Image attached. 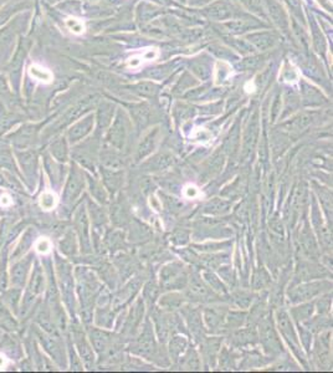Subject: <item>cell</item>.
Returning <instances> with one entry per match:
<instances>
[{
	"label": "cell",
	"mask_w": 333,
	"mask_h": 373,
	"mask_svg": "<svg viewBox=\"0 0 333 373\" xmlns=\"http://www.w3.org/2000/svg\"><path fill=\"white\" fill-rule=\"evenodd\" d=\"M161 280L162 284L166 287H174L184 285L185 281V274L183 273V266L179 264H170L166 265L162 271H161Z\"/></svg>",
	"instance_id": "1"
},
{
	"label": "cell",
	"mask_w": 333,
	"mask_h": 373,
	"mask_svg": "<svg viewBox=\"0 0 333 373\" xmlns=\"http://www.w3.org/2000/svg\"><path fill=\"white\" fill-rule=\"evenodd\" d=\"M325 282H312V284H305L302 286L297 287L292 291V297L294 300H307L312 299L316 295H319L322 291Z\"/></svg>",
	"instance_id": "2"
},
{
	"label": "cell",
	"mask_w": 333,
	"mask_h": 373,
	"mask_svg": "<svg viewBox=\"0 0 333 373\" xmlns=\"http://www.w3.org/2000/svg\"><path fill=\"white\" fill-rule=\"evenodd\" d=\"M82 186H83L82 175L77 170H74L69 178V182H67V185H66V189H65V198H66L67 200H74V199L80 194Z\"/></svg>",
	"instance_id": "3"
},
{
	"label": "cell",
	"mask_w": 333,
	"mask_h": 373,
	"mask_svg": "<svg viewBox=\"0 0 333 373\" xmlns=\"http://www.w3.org/2000/svg\"><path fill=\"white\" fill-rule=\"evenodd\" d=\"M261 340L266 349L271 350V351L274 352L280 350L279 339H277L272 326L267 321L261 325Z\"/></svg>",
	"instance_id": "4"
},
{
	"label": "cell",
	"mask_w": 333,
	"mask_h": 373,
	"mask_svg": "<svg viewBox=\"0 0 333 373\" xmlns=\"http://www.w3.org/2000/svg\"><path fill=\"white\" fill-rule=\"evenodd\" d=\"M155 340H153L152 334L150 331H146L142 336L138 339V341L136 342L135 351L138 355H142V356H150L155 351Z\"/></svg>",
	"instance_id": "5"
},
{
	"label": "cell",
	"mask_w": 333,
	"mask_h": 373,
	"mask_svg": "<svg viewBox=\"0 0 333 373\" xmlns=\"http://www.w3.org/2000/svg\"><path fill=\"white\" fill-rule=\"evenodd\" d=\"M102 176H103V182H105L106 186H107L110 190L116 191L122 185V173L117 172L115 170H110V168H106L102 170Z\"/></svg>",
	"instance_id": "6"
},
{
	"label": "cell",
	"mask_w": 333,
	"mask_h": 373,
	"mask_svg": "<svg viewBox=\"0 0 333 373\" xmlns=\"http://www.w3.org/2000/svg\"><path fill=\"white\" fill-rule=\"evenodd\" d=\"M279 326H280V330H281L282 334L285 335V337H286L287 340H289L290 344H294L296 345L297 344V340H296V335H295L294 332V329H292V325L291 322H290V319L289 316H287L285 312H280L279 314Z\"/></svg>",
	"instance_id": "7"
},
{
	"label": "cell",
	"mask_w": 333,
	"mask_h": 373,
	"mask_svg": "<svg viewBox=\"0 0 333 373\" xmlns=\"http://www.w3.org/2000/svg\"><path fill=\"white\" fill-rule=\"evenodd\" d=\"M229 203L223 199L214 198L210 201H208L204 208V211L208 214H213V215H220V214L226 213L229 210Z\"/></svg>",
	"instance_id": "8"
},
{
	"label": "cell",
	"mask_w": 333,
	"mask_h": 373,
	"mask_svg": "<svg viewBox=\"0 0 333 373\" xmlns=\"http://www.w3.org/2000/svg\"><path fill=\"white\" fill-rule=\"evenodd\" d=\"M91 337H92L93 346L97 351H105L110 344V335L102 330H92L91 331Z\"/></svg>",
	"instance_id": "9"
},
{
	"label": "cell",
	"mask_w": 333,
	"mask_h": 373,
	"mask_svg": "<svg viewBox=\"0 0 333 373\" xmlns=\"http://www.w3.org/2000/svg\"><path fill=\"white\" fill-rule=\"evenodd\" d=\"M29 72L30 76H31L32 79L37 80V81L40 82H44V84H50V82L52 81V79H54V76H52V74L49 70L36 64L30 66Z\"/></svg>",
	"instance_id": "10"
},
{
	"label": "cell",
	"mask_w": 333,
	"mask_h": 373,
	"mask_svg": "<svg viewBox=\"0 0 333 373\" xmlns=\"http://www.w3.org/2000/svg\"><path fill=\"white\" fill-rule=\"evenodd\" d=\"M171 165H173V158H171V156L166 155V153L158 155L157 157H155L148 162V167L152 171L166 170V168H168Z\"/></svg>",
	"instance_id": "11"
},
{
	"label": "cell",
	"mask_w": 333,
	"mask_h": 373,
	"mask_svg": "<svg viewBox=\"0 0 333 373\" xmlns=\"http://www.w3.org/2000/svg\"><path fill=\"white\" fill-rule=\"evenodd\" d=\"M186 349V340L181 336H175L173 337V340L170 341L169 345V351H170V356L173 357V360H176L181 354L184 352V350Z\"/></svg>",
	"instance_id": "12"
},
{
	"label": "cell",
	"mask_w": 333,
	"mask_h": 373,
	"mask_svg": "<svg viewBox=\"0 0 333 373\" xmlns=\"http://www.w3.org/2000/svg\"><path fill=\"white\" fill-rule=\"evenodd\" d=\"M156 147V140L153 136H150V137L145 138L143 142H141L140 147H138V152H137V158L138 160H142L143 157H146L147 155H150Z\"/></svg>",
	"instance_id": "13"
},
{
	"label": "cell",
	"mask_w": 333,
	"mask_h": 373,
	"mask_svg": "<svg viewBox=\"0 0 333 373\" xmlns=\"http://www.w3.org/2000/svg\"><path fill=\"white\" fill-rule=\"evenodd\" d=\"M77 347H79V351L80 354H81L86 366L91 367V365L93 364V355L90 346H88V345L86 344L85 340H83V337H80V339L77 340Z\"/></svg>",
	"instance_id": "14"
},
{
	"label": "cell",
	"mask_w": 333,
	"mask_h": 373,
	"mask_svg": "<svg viewBox=\"0 0 333 373\" xmlns=\"http://www.w3.org/2000/svg\"><path fill=\"white\" fill-rule=\"evenodd\" d=\"M190 291L196 297H206L209 295V290L198 278H193L190 280Z\"/></svg>",
	"instance_id": "15"
},
{
	"label": "cell",
	"mask_w": 333,
	"mask_h": 373,
	"mask_svg": "<svg viewBox=\"0 0 333 373\" xmlns=\"http://www.w3.org/2000/svg\"><path fill=\"white\" fill-rule=\"evenodd\" d=\"M27 268H29V263H19L12 268V279L16 284H22L25 278H26Z\"/></svg>",
	"instance_id": "16"
},
{
	"label": "cell",
	"mask_w": 333,
	"mask_h": 373,
	"mask_svg": "<svg viewBox=\"0 0 333 373\" xmlns=\"http://www.w3.org/2000/svg\"><path fill=\"white\" fill-rule=\"evenodd\" d=\"M56 196L55 194L50 193V191H45L40 195V206L45 210H50V209H54L56 205Z\"/></svg>",
	"instance_id": "17"
},
{
	"label": "cell",
	"mask_w": 333,
	"mask_h": 373,
	"mask_svg": "<svg viewBox=\"0 0 333 373\" xmlns=\"http://www.w3.org/2000/svg\"><path fill=\"white\" fill-rule=\"evenodd\" d=\"M204 317H205V321L209 327H215L221 322V317H223V315L218 314V311H216L215 309H211V310H206L205 316Z\"/></svg>",
	"instance_id": "18"
},
{
	"label": "cell",
	"mask_w": 333,
	"mask_h": 373,
	"mask_svg": "<svg viewBox=\"0 0 333 373\" xmlns=\"http://www.w3.org/2000/svg\"><path fill=\"white\" fill-rule=\"evenodd\" d=\"M181 302V297L176 294H170L166 295L161 300V305L168 307V309H174V307H178Z\"/></svg>",
	"instance_id": "19"
},
{
	"label": "cell",
	"mask_w": 333,
	"mask_h": 373,
	"mask_svg": "<svg viewBox=\"0 0 333 373\" xmlns=\"http://www.w3.org/2000/svg\"><path fill=\"white\" fill-rule=\"evenodd\" d=\"M223 162H224L223 157L213 158V160L209 162L208 167H206V175H208L209 177H210V176L216 175V173L221 170V167H223Z\"/></svg>",
	"instance_id": "20"
},
{
	"label": "cell",
	"mask_w": 333,
	"mask_h": 373,
	"mask_svg": "<svg viewBox=\"0 0 333 373\" xmlns=\"http://www.w3.org/2000/svg\"><path fill=\"white\" fill-rule=\"evenodd\" d=\"M165 204L168 210H170L171 213H179L180 210H183V203L179 201L178 199L173 198V196H165Z\"/></svg>",
	"instance_id": "21"
},
{
	"label": "cell",
	"mask_w": 333,
	"mask_h": 373,
	"mask_svg": "<svg viewBox=\"0 0 333 373\" xmlns=\"http://www.w3.org/2000/svg\"><path fill=\"white\" fill-rule=\"evenodd\" d=\"M66 25L72 32L75 34H82L85 31V24L80 19H75V17H69L66 20Z\"/></svg>",
	"instance_id": "22"
},
{
	"label": "cell",
	"mask_w": 333,
	"mask_h": 373,
	"mask_svg": "<svg viewBox=\"0 0 333 373\" xmlns=\"http://www.w3.org/2000/svg\"><path fill=\"white\" fill-rule=\"evenodd\" d=\"M269 282V275L266 274V271L261 270L257 274H255L254 278V287L255 289H260V287H264L265 285H267Z\"/></svg>",
	"instance_id": "23"
},
{
	"label": "cell",
	"mask_w": 333,
	"mask_h": 373,
	"mask_svg": "<svg viewBox=\"0 0 333 373\" xmlns=\"http://www.w3.org/2000/svg\"><path fill=\"white\" fill-rule=\"evenodd\" d=\"M185 367L188 370H198L199 369V360L198 356L194 351L189 352L185 359Z\"/></svg>",
	"instance_id": "24"
},
{
	"label": "cell",
	"mask_w": 333,
	"mask_h": 373,
	"mask_svg": "<svg viewBox=\"0 0 333 373\" xmlns=\"http://www.w3.org/2000/svg\"><path fill=\"white\" fill-rule=\"evenodd\" d=\"M35 249H36L37 253L46 254L49 253L50 249H51V243H50L49 239L42 238L40 239V240H37V243L35 244Z\"/></svg>",
	"instance_id": "25"
},
{
	"label": "cell",
	"mask_w": 333,
	"mask_h": 373,
	"mask_svg": "<svg viewBox=\"0 0 333 373\" xmlns=\"http://www.w3.org/2000/svg\"><path fill=\"white\" fill-rule=\"evenodd\" d=\"M312 314V305H306V306L302 307H297L296 310L294 311V315L296 319H307L310 315Z\"/></svg>",
	"instance_id": "26"
},
{
	"label": "cell",
	"mask_w": 333,
	"mask_h": 373,
	"mask_svg": "<svg viewBox=\"0 0 333 373\" xmlns=\"http://www.w3.org/2000/svg\"><path fill=\"white\" fill-rule=\"evenodd\" d=\"M157 294H158V289L155 284H148L147 286H146L145 299L147 300V301H150V302L155 301V299L157 297Z\"/></svg>",
	"instance_id": "27"
},
{
	"label": "cell",
	"mask_w": 333,
	"mask_h": 373,
	"mask_svg": "<svg viewBox=\"0 0 333 373\" xmlns=\"http://www.w3.org/2000/svg\"><path fill=\"white\" fill-rule=\"evenodd\" d=\"M204 278L206 279V281H208L209 284H210L211 286L214 287V289H215V290H219V291H224L223 285H221V282L219 281V280L216 279L215 276L211 275V274H205V275H204Z\"/></svg>",
	"instance_id": "28"
},
{
	"label": "cell",
	"mask_w": 333,
	"mask_h": 373,
	"mask_svg": "<svg viewBox=\"0 0 333 373\" xmlns=\"http://www.w3.org/2000/svg\"><path fill=\"white\" fill-rule=\"evenodd\" d=\"M173 241L175 244H178V245L185 244L186 241H188V233H185V231H183V230L175 231L173 235Z\"/></svg>",
	"instance_id": "29"
},
{
	"label": "cell",
	"mask_w": 333,
	"mask_h": 373,
	"mask_svg": "<svg viewBox=\"0 0 333 373\" xmlns=\"http://www.w3.org/2000/svg\"><path fill=\"white\" fill-rule=\"evenodd\" d=\"M145 57L143 55H138V56H133L128 60V66L130 67H138L142 65V62H145Z\"/></svg>",
	"instance_id": "30"
},
{
	"label": "cell",
	"mask_w": 333,
	"mask_h": 373,
	"mask_svg": "<svg viewBox=\"0 0 333 373\" xmlns=\"http://www.w3.org/2000/svg\"><path fill=\"white\" fill-rule=\"evenodd\" d=\"M198 194H199L198 189H196L194 186H188L185 189H184V195H185L186 198H189V199L196 198V196H198Z\"/></svg>",
	"instance_id": "31"
},
{
	"label": "cell",
	"mask_w": 333,
	"mask_h": 373,
	"mask_svg": "<svg viewBox=\"0 0 333 373\" xmlns=\"http://www.w3.org/2000/svg\"><path fill=\"white\" fill-rule=\"evenodd\" d=\"M270 226L272 228V230L276 231V233L282 234L284 233V228H282L281 221L277 220V218H272L271 221H270Z\"/></svg>",
	"instance_id": "32"
},
{
	"label": "cell",
	"mask_w": 333,
	"mask_h": 373,
	"mask_svg": "<svg viewBox=\"0 0 333 373\" xmlns=\"http://www.w3.org/2000/svg\"><path fill=\"white\" fill-rule=\"evenodd\" d=\"M0 204H1L2 206H7L11 204V199H10V196L7 195V194H5V195H2L1 198H0Z\"/></svg>",
	"instance_id": "33"
},
{
	"label": "cell",
	"mask_w": 333,
	"mask_h": 373,
	"mask_svg": "<svg viewBox=\"0 0 333 373\" xmlns=\"http://www.w3.org/2000/svg\"><path fill=\"white\" fill-rule=\"evenodd\" d=\"M245 90L248 92H252V91H254V90H255L254 82H248V84H246V86H245Z\"/></svg>",
	"instance_id": "34"
},
{
	"label": "cell",
	"mask_w": 333,
	"mask_h": 373,
	"mask_svg": "<svg viewBox=\"0 0 333 373\" xmlns=\"http://www.w3.org/2000/svg\"><path fill=\"white\" fill-rule=\"evenodd\" d=\"M5 364H6V359L2 355H0V369H2L5 366Z\"/></svg>",
	"instance_id": "35"
}]
</instances>
